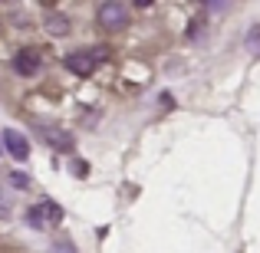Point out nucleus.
Here are the masks:
<instances>
[{
    "mask_svg": "<svg viewBox=\"0 0 260 253\" xmlns=\"http://www.w3.org/2000/svg\"><path fill=\"white\" fill-rule=\"evenodd\" d=\"M23 221H26V227H33V230H50L63 221V207H59L56 201H50V197H43V201H37L33 207H26Z\"/></svg>",
    "mask_w": 260,
    "mask_h": 253,
    "instance_id": "nucleus-1",
    "label": "nucleus"
},
{
    "mask_svg": "<svg viewBox=\"0 0 260 253\" xmlns=\"http://www.w3.org/2000/svg\"><path fill=\"white\" fill-rule=\"evenodd\" d=\"M109 59V50L106 46H95V50H76L66 56V69L76 73V76H89V73L99 69V63Z\"/></svg>",
    "mask_w": 260,
    "mask_h": 253,
    "instance_id": "nucleus-2",
    "label": "nucleus"
},
{
    "mask_svg": "<svg viewBox=\"0 0 260 253\" xmlns=\"http://www.w3.org/2000/svg\"><path fill=\"white\" fill-rule=\"evenodd\" d=\"M128 20H132V10H128V4H119V0L99 4V23L106 26V30H125Z\"/></svg>",
    "mask_w": 260,
    "mask_h": 253,
    "instance_id": "nucleus-3",
    "label": "nucleus"
},
{
    "mask_svg": "<svg viewBox=\"0 0 260 253\" xmlns=\"http://www.w3.org/2000/svg\"><path fill=\"white\" fill-rule=\"evenodd\" d=\"M0 141H4L7 155H10L13 161H26L30 158V141H26V135H20L17 128H4V132H0Z\"/></svg>",
    "mask_w": 260,
    "mask_h": 253,
    "instance_id": "nucleus-4",
    "label": "nucleus"
},
{
    "mask_svg": "<svg viewBox=\"0 0 260 253\" xmlns=\"http://www.w3.org/2000/svg\"><path fill=\"white\" fill-rule=\"evenodd\" d=\"M40 135H43V141L50 148H56V152H73L76 148V138H73L66 128H50V125H40Z\"/></svg>",
    "mask_w": 260,
    "mask_h": 253,
    "instance_id": "nucleus-5",
    "label": "nucleus"
},
{
    "mask_svg": "<svg viewBox=\"0 0 260 253\" xmlns=\"http://www.w3.org/2000/svg\"><path fill=\"white\" fill-rule=\"evenodd\" d=\"M13 69H17V76H37L40 73V53L33 50V46H23V50L13 56Z\"/></svg>",
    "mask_w": 260,
    "mask_h": 253,
    "instance_id": "nucleus-6",
    "label": "nucleus"
},
{
    "mask_svg": "<svg viewBox=\"0 0 260 253\" xmlns=\"http://www.w3.org/2000/svg\"><path fill=\"white\" fill-rule=\"evenodd\" d=\"M43 26H46L50 37H66V33H70V17H66V13H50V17L43 20Z\"/></svg>",
    "mask_w": 260,
    "mask_h": 253,
    "instance_id": "nucleus-7",
    "label": "nucleus"
},
{
    "mask_svg": "<svg viewBox=\"0 0 260 253\" xmlns=\"http://www.w3.org/2000/svg\"><path fill=\"white\" fill-rule=\"evenodd\" d=\"M244 46H247L250 56H257V59H260V23H254V26L247 30V37H244Z\"/></svg>",
    "mask_w": 260,
    "mask_h": 253,
    "instance_id": "nucleus-8",
    "label": "nucleus"
},
{
    "mask_svg": "<svg viewBox=\"0 0 260 253\" xmlns=\"http://www.w3.org/2000/svg\"><path fill=\"white\" fill-rule=\"evenodd\" d=\"M7 181L13 184V188H30V174H23V171H10V174H7Z\"/></svg>",
    "mask_w": 260,
    "mask_h": 253,
    "instance_id": "nucleus-9",
    "label": "nucleus"
},
{
    "mask_svg": "<svg viewBox=\"0 0 260 253\" xmlns=\"http://www.w3.org/2000/svg\"><path fill=\"white\" fill-rule=\"evenodd\" d=\"M53 253H76V247H73V240H56L53 243Z\"/></svg>",
    "mask_w": 260,
    "mask_h": 253,
    "instance_id": "nucleus-10",
    "label": "nucleus"
},
{
    "mask_svg": "<svg viewBox=\"0 0 260 253\" xmlns=\"http://www.w3.org/2000/svg\"><path fill=\"white\" fill-rule=\"evenodd\" d=\"M204 10H208V13H228L231 4H221V0H214V4H204Z\"/></svg>",
    "mask_w": 260,
    "mask_h": 253,
    "instance_id": "nucleus-11",
    "label": "nucleus"
},
{
    "mask_svg": "<svg viewBox=\"0 0 260 253\" xmlns=\"http://www.w3.org/2000/svg\"><path fill=\"white\" fill-rule=\"evenodd\" d=\"M198 33H204V20H194V23H191L188 37H191V40H198Z\"/></svg>",
    "mask_w": 260,
    "mask_h": 253,
    "instance_id": "nucleus-12",
    "label": "nucleus"
},
{
    "mask_svg": "<svg viewBox=\"0 0 260 253\" xmlns=\"http://www.w3.org/2000/svg\"><path fill=\"white\" fill-rule=\"evenodd\" d=\"M73 171H76V177H86L89 165H86V161H73Z\"/></svg>",
    "mask_w": 260,
    "mask_h": 253,
    "instance_id": "nucleus-13",
    "label": "nucleus"
},
{
    "mask_svg": "<svg viewBox=\"0 0 260 253\" xmlns=\"http://www.w3.org/2000/svg\"><path fill=\"white\" fill-rule=\"evenodd\" d=\"M0 217H4V221H7V217H10V207H7L4 201H0Z\"/></svg>",
    "mask_w": 260,
    "mask_h": 253,
    "instance_id": "nucleus-14",
    "label": "nucleus"
}]
</instances>
